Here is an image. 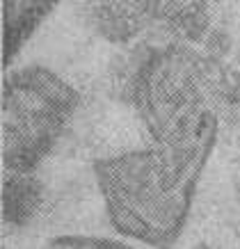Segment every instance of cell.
<instances>
[{
	"label": "cell",
	"mask_w": 240,
	"mask_h": 249,
	"mask_svg": "<svg viewBox=\"0 0 240 249\" xmlns=\"http://www.w3.org/2000/svg\"><path fill=\"white\" fill-rule=\"evenodd\" d=\"M44 204V183L35 174L7 172L2 183V219L9 229L28 227Z\"/></svg>",
	"instance_id": "4"
},
{
	"label": "cell",
	"mask_w": 240,
	"mask_h": 249,
	"mask_svg": "<svg viewBox=\"0 0 240 249\" xmlns=\"http://www.w3.org/2000/svg\"><path fill=\"white\" fill-rule=\"evenodd\" d=\"M220 117L153 140L151 149L94 162L108 219L121 235L172 249L218 140Z\"/></svg>",
	"instance_id": "1"
},
{
	"label": "cell",
	"mask_w": 240,
	"mask_h": 249,
	"mask_svg": "<svg viewBox=\"0 0 240 249\" xmlns=\"http://www.w3.org/2000/svg\"><path fill=\"white\" fill-rule=\"evenodd\" d=\"M55 7V2H39V0H7L2 2L5 14V64H12L16 53L21 51L25 39L30 37L35 28L46 18V14Z\"/></svg>",
	"instance_id": "6"
},
{
	"label": "cell",
	"mask_w": 240,
	"mask_h": 249,
	"mask_svg": "<svg viewBox=\"0 0 240 249\" xmlns=\"http://www.w3.org/2000/svg\"><path fill=\"white\" fill-rule=\"evenodd\" d=\"M87 21L112 44H128L153 21V2H96L87 5Z\"/></svg>",
	"instance_id": "3"
},
{
	"label": "cell",
	"mask_w": 240,
	"mask_h": 249,
	"mask_svg": "<svg viewBox=\"0 0 240 249\" xmlns=\"http://www.w3.org/2000/svg\"><path fill=\"white\" fill-rule=\"evenodd\" d=\"M153 21L179 39V44L203 41L210 30L206 2H153Z\"/></svg>",
	"instance_id": "5"
},
{
	"label": "cell",
	"mask_w": 240,
	"mask_h": 249,
	"mask_svg": "<svg viewBox=\"0 0 240 249\" xmlns=\"http://www.w3.org/2000/svg\"><path fill=\"white\" fill-rule=\"evenodd\" d=\"M222 110L236 114L240 119V76L226 71L224 87H222Z\"/></svg>",
	"instance_id": "8"
},
{
	"label": "cell",
	"mask_w": 240,
	"mask_h": 249,
	"mask_svg": "<svg viewBox=\"0 0 240 249\" xmlns=\"http://www.w3.org/2000/svg\"><path fill=\"white\" fill-rule=\"evenodd\" d=\"M78 107V91L41 64L12 69L2 89V165L35 174Z\"/></svg>",
	"instance_id": "2"
},
{
	"label": "cell",
	"mask_w": 240,
	"mask_h": 249,
	"mask_svg": "<svg viewBox=\"0 0 240 249\" xmlns=\"http://www.w3.org/2000/svg\"><path fill=\"white\" fill-rule=\"evenodd\" d=\"M46 249H140L128 242L96 238V235H60L46 242Z\"/></svg>",
	"instance_id": "7"
}]
</instances>
